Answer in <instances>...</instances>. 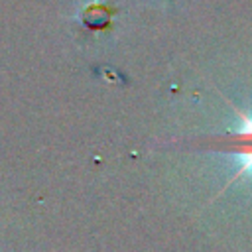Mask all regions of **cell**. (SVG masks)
Here are the masks:
<instances>
[{
    "label": "cell",
    "mask_w": 252,
    "mask_h": 252,
    "mask_svg": "<svg viewBox=\"0 0 252 252\" xmlns=\"http://www.w3.org/2000/svg\"><path fill=\"white\" fill-rule=\"evenodd\" d=\"M224 98V96H222ZM226 100V98H224ZM228 106L234 110L236 118L240 120L238 128L234 130H228L224 134H219V136H205L201 140H195V142H201L205 150L209 152H217V154H224L232 159L238 161V169L236 173L228 179L226 187L232 185L234 181H238L240 177L244 175H252V114H246L244 110H240L236 104H232L230 100H226Z\"/></svg>",
    "instance_id": "cell-1"
}]
</instances>
